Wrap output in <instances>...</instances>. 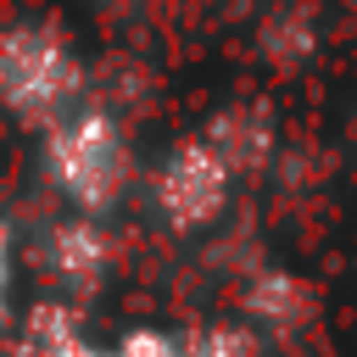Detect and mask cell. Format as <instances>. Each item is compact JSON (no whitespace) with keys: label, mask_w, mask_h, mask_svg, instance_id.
<instances>
[{"label":"cell","mask_w":357,"mask_h":357,"mask_svg":"<svg viewBox=\"0 0 357 357\" xmlns=\"http://www.w3.org/2000/svg\"><path fill=\"white\" fill-rule=\"evenodd\" d=\"M39 173L73 212L106 218L128 201L139 162H134L123 117L84 95L78 106H67L61 117L39 128Z\"/></svg>","instance_id":"6da1fadb"},{"label":"cell","mask_w":357,"mask_h":357,"mask_svg":"<svg viewBox=\"0 0 357 357\" xmlns=\"http://www.w3.org/2000/svg\"><path fill=\"white\" fill-rule=\"evenodd\" d=\"M112 357H184V340L167 329H128L112 346Z\"/></svg>","instance_id":"ba28073f"},{"label":"cell","mask_w":357,"mask_h":357,"mask_svg":"<svg viewBox=\"0 0 357 357\" xmlns=\"http://www.w3.org/2000/svg\"><path fill=\"white\" fill-rule=\"evenodd\" d=\"M84 95H89V73L50 22H6L0 28V112L45 128Z\"/></svg>","instance_id":"7a4b0ae2"},{"label":"cell","mask_w":357,"mask_h":357,"mask_svg":"<svg viewBox=\"0 0 357 357\" xmlns=\"http://www.w3.org/2000/svg\"><path fill=\"white\" fill-rule=\"evenodd\" d=\"M229 195H234V173L223 167V156H218L201 134L178 139V145L156 162V173H151V212H156L173 234H201V229H212V223L229 212Z\"/></svg>","instance_id":"3957f363"},{"label":"cell","mask_w":357,"mask_h":357,"mask_svg":"<svg viewBox=\"0 0 357 357\" xmlns=\"http://www.w3.org/2000/svg\"><path fill=\"white\" fill-rule=\"evenodd\" d=\"M201 139L223 156V167L240 178V173H262L273 162V145H279V128L268 117L262 100H234L223 112H212V123L201 128Z\"/></svg>","instance_id":"5b68a950"},{"label":"cell","mask_w":357,"mask_h":357,"mask_svg":"<svg viewBox=\"0 0 357 357\" xmlns=\"http://www.w3.org/2000/svg\"><path fill=\"white\" fill-rule=\"evenodd\" d=\"M39 268L61 296H89L106 284L112 273V240H106V218L89 212H61L45 240H39Z\"/></svg>","instance_id":"277c9868"},{"label":"cell","mask_w":357,"mask_h":357,"mask_svg":"<svg viewBox=\"0 0 357 357\" xmlns=\"http://www.w3.org/2000/svg\"><path fill=\"white\" fill-rule=\"evenodd\" d=\"M184 357H251V329L240 324H206L184 335Z\"/></svg>","instance_id":"52a82bcc"},{"label":"cell","mask_w":357,"mask_h":357,"mask_svg":"<svg viewBox=\"0 0 357 357\" xmlns=\"http://www.w3.org/2000/svg\"><path fill=\"white\" fill-rule=\"evenodd\" d=\"M307 312H312L307 284H301V279H290V273H279V268L257 273V279H251V290H245V318H251V324H262V329H296Z\"/></svg>","instance_id":"8992f818"},{"label":"cell","mask_w":357,"mask_h":357,"mask_svg":"<svg viewBox=\"0 0 357 357\" xmlns=\"http://www.w3.org/2000/svg\"><path fill=\"white\" fill-rule=\"evenodd\" d=\"M11 324V229L0 218V329Z\"/></svg>","instance_id":"9c48e42d"}]
</instances>
